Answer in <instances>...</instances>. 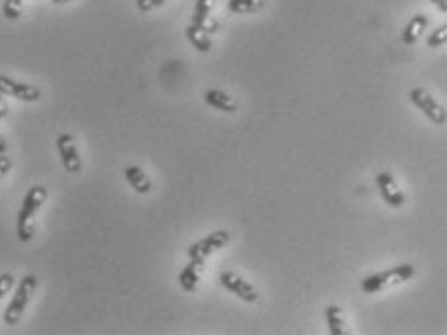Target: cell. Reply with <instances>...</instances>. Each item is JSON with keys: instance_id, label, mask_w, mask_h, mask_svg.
I'll list each match as a JSON object with an SVG mask.
<instances>
[{"instance_id": "cell-1", "label": "cell", "mask_w": 447, "mask_h": 335, "mask_svg": "<svg viewBox=\"0 0 447 335\" xmlns=\"http://www.w3.org/2000/svg\"><path fill=\"white\" fill-rule=\"evenodd\" d=\"M47 196H49V192L41 184H37V186L27 190L26 198L22 202V208H19L18 227H16L18 238L22 243H29L33 238V235H35V223H33V219H35L37 211L41 209V206L45 204Z\"/></svg>"}, {"instance_id": "cell-2", "label": "cell", "mask_w": 447, "mask_h": 335, "mask_svg": "<svg viewBox=\"0 0 447 335\" xmlns=\"http://www.w3.org/2000/svg\"><path fill=\"white\" fill-rule=\"evenodd\" d=\"M414 265L412 263H401V265H395L391 270H385L382 273H374V275H368L360 283V289L368 293V295H374L380 291L387 289V287H393L397 283L403 281H409L414 277Z\"/></svg>"}, {"instance_id": "cell-3", "label": "cell", "mask_w": 447, "mask_h": 335, "mask_svg": "<svg viewBox=\"0 0 447 335\" xmlns=\"http://www.w3.org/2000/svg\"><path fill=\"white\" fill-rule=\"evenodd\" d=\"M37 289V277L35 275H26L24 279L19 281L18 289L14 293V297L10 300V304L4 310V324L6 326H16L22 316H24V312H26L27 304H29V300L33 297V293Z\"/></svg>"}, {"instance_id": "cell-4", "label": "cell", "mask_w": 447, "mask_h": 335, "mask_svg": "<svg viewBox=\"0 0 447 335\" xmlns=\"http://www.w3.org/2000/svg\"><path fill=\"white\" fill-rule=\"evenodd\" d=\"M229 240H231L229 231H215L211 235H207L206 238H202V240H197V243L188 246V258L190 260L206 262V258L209 254L225 248V246L229 245Z\"/></svg>"}, {"instance_id": "cell-5", "label": "cell", "mask_w": 447, "mask_h": 335, "mask_svg": "<svg viewBox=\"0 0 447 335\" xmlns=\"http://www.w3.org/2000/svg\"><path fill=\"white\" fill-rule=\"evenodd\" d=\"M409 97H411L412 103H414L434 124H438V126H444V124H446V107H441L438 101L430 95L428 91L421 90V88H414V90H411V93H409Z\"/></svg>"}, {"instance_id": "cell-6", "label": "cell", "mask_w": 447, "mask_h": 335, "mask_svg": "<svg viewBox=\"0 0 447 335\" xmlns=\"http://www.w3.org/2000/svg\"><path fill=\"white\" fill-rule=\"evenodd\" d=\"M219 283L223 285L225 289L231 291L233 295H236L238 299L244 302H258L259 293L258 289L252 285L250 281H246L244 277H241L238 273L234 272H221L219 273Z\"/></svg>"}, {"instance_id": "cell-7", "label": "cell", "mask_w": 447, "mask_h": 335, "mask_svg": "<svg viewBox=\"0 0 447 335\" xmlns=\"http://www.w3.org/2000/svg\"><path fill=\"white\" fill-rule=\"evenodd\" d=\"M56 149L60 155L64 171L70 172V174L81 171V157L80 152H78V145H76V138L72 134H60L56 138Z\"/></svg>"}, {"instance_id": "cell-8", "label": "cell", "mask_w": 447, "mask_h": 335, "mask_svg": "<svg viewBox=\"0 0 447 335\" xmlns=\"http://www.w3.org/2000/svg\"><path fill=\"white\" fill-rule=\"evenodd\" d=\"M0 93L16 97L19 101H26V103H35V101L41 99V90L39 88L31 85V83L12 80L8 76H2V74H0Z\"/></svg>"}, {"instance_id": "cell-9", "label": "cell", "mask_w": 447, "mask_h": 335, "mask_svg": "<svg viewBox=\"0 0 447 335\" xmlns=\"http://www.w3.org/2000/svg\"><path fill=\"white\" fill-rule=\"evenodd\" d=\"M376 184L377 188H380L382 198L385 199L387 206H391V208H401L403 204H405V194H403L401 188L397 186V182H395L391 172H380L376 177Z\"/></svg>"}, {"instance_id": "cell-10", "label": "cell", "mask_w": 447, "mask_h": 335, "mask_svg": "<svg viewBox=\"0 0 447 335\" xmlns=\"http://www.w3.org/2000/svg\"><path fill=\"white\" fill-rule=\"evenodd\" d=\"M217 0H197L196 8H194V16H192V26L204 29L206 33H215L219 29V22L211 18V10H213Z\"/></svg>"}, {"instance_id": "cell-11", "label": "cell", "mask_w": 447, "mask_h": 335, "mask_svg": "<svg viewBox=\"0 0 447 335\" xmlns=\"http://www.w3.org/2000/svg\"><path fill=\"white\" fill-rule=\"evenodd\" d=\"M202 273H204V262L200 260H190V263L180 272L179 275V283L182 289L186 293H194L200 285V279H202Z\"/></svg>"}, {"instance_id": "cell-12", "label": "cell", "mask_w": 447, "mask_h": 335, "mask_svg": "<svg viewBox=\"0 0 447 335\" xmlns=\"http://www.w3.org/2000/svg\"><path fill=\"white\" fill-rule=\"evenodd\" d=\"M124 177L126 181H128V184H130L138 194H149V192L153 190V184L152 181H149V177H147L140 167H136V165L126 167Z\"/></svg>"}, {"instance_id": "cell-13", "label": "cell", "mask_w": 447, "mask_h": 335, "mask_svg": "<svg viewBox=\"0 0 447 335\" xmlns=\"http://www.w3.org/2000/svg\"><path fill=\"white\" fill-rule=\"evenodd\" d=\"M204 101L209 107L223 111V113H234L236 111V101L229 93H225L221 90H207L206 95H204Z\"/></svg>"}, {"instance_id": "cell-14", "label": "cell", "mask_w": 447, "mask_h": 335, "mask_svg": "<svg viewBox=\"0 0 447 335\" xmlns=\"http://www.w3.org/2000/svg\"><path fill=\"white\" fill-rule=\"evenodd\" d=\"M426 28H428V18L424 14H416L414 18H411V22L407 24V28L403 31L405 45H414L422 37V33L426 31Z\"/></svg>"}, {"instance_id": "cell-15", "label": "cell", "mask_w": 447, "mask_h": 335, "mask_svg": "<svg viewBox=\"0 0 447 335\" xmlns=\"http://www.w3.org/2000/svg\"><path fill=\"white\" fill-rule=\"evenodd\" d=\"M186 37H188L190 43L194 45V49H197L200 53H209L211 47H213V41H211L209 33H206L204 29L196 28V26H192V24L186 28Z\"/></svg>"}, {"instance_id": "cell-16", "label": "cell", "mask_w": 447, "mask_h": 335, "mask_svg": "<svg viewBox=\"0 0 447 335\" xmlns=\"http://www.w3.org/2000/svg\"><path fill=\"white\" fill-rule=\"evenodd\" d=\"M325 320H327V327H330L331 335H345L347 329H345V314L339 307L335 304H330L325 308Z\"/></svg>"}, {"instance_id": "cell-17", "label": "cell", "mask_w": 447, "mask_h": 335, "mask_svg": "<svg viewBox=\"0 0 447 335\" xmlns=\"http://www.w3.org/2000/svg\"><path fill=\"white\" fill-rule=\"evenodd\" d=\"M263 8V0H229V10L233 14H252Z\"/></svg>"}, {"instance_id": "cell-18", "label": "cell", "mask_w": 447, "mask_h": 335, "mask_svg": "<svg viewBox=\"0 0 447 335\" xmlns=\"http://www.w3.org/2000/svg\"><path fill=\"white\" fill-rule=\"evenodd\" d=\"M22 8H24V0H4V4H2L4 18L18 19L22 16Z\"/></svg>"}, {"instance_id": "cell-19", "label": "cell", "mask_w": 447, "mask_h": 335, "mask_svg": "<svg viewBox=\"0 0 447 335\" xmlns=\"http://www.w3.org/2000/svg\"><path fill=\"white\" fill-rule=\"evenodd\" d=\"M446 41H447V24H444V26H439V28L428 37V41H426V43H428V47H432V49H436V47L446 45Z\"/></svg>"}, {"instance_id": "cell-20", "label": "cell", "mask_w": 447, "mask_h": 335, "mask_svg": "<svg viewBox=\"0 0 447 335\" xmlns=\"http://www.w3.org/2000/svg\"><path fill=\"white\" fill-rule=\"evenodd\" d=\"M14 287V275L12 273H2L0 275V299L8 295V291Z\"/></svg>"}, {"instance_id": "cell-21", "label": "cell", "mask_w": 447, "mask_h": 335, "mask_svg": "<svg viewBox=\"0 0 447 335\" xmlns=\"http://www.w3.org/2000/svg\"><path fill=\"white\" fill-rule=\"evenodd\" d=\"M10 169H12V159L6 154H0V181L6 177Z\"/></svg>"}, {"instance_id": "cell-22", "label": "cell", "mask_w": 447, "mask_h": 335, "mask_svg": "<svg viewBox=\"0 0 447 335\" xmlns=\"http://www.w3.org/2000/svg\"><path fill=\"white\" fill-rule=\"evenodd\" d=\"M8 117V103L4 99V95L0 93V118Z\"/></svg>"}, {"instance_id": "cell-23", "label": "cell", "mask_w": 447, "mask_h": 335, "mask_svg": "<svg viewBox=\"0 0 447 335\" xmlns=\"http://www.w3.org/2000/svg\"><path fill=\"white\" fill-rule=\"evenodd\" d=\"M136 4H138V8L142 10V12H149V10H153L152 0H136Z\"/></svg>"}, {"instance_id": "cell-24", "label": "cell", "mask_w": 447, "mask_h": 335, "mask_svg": "<svg viewBox=\"0 0 447 335\" xmlns=\"http://www.w3.org/2000/svg\"><path fill=\"white\" fill-rule=\"evenodd\" d=\"M432 4H436V8H439L444 14L447 12V0H430Z\"/></svg>"}, {"instance_id": "cell-25", "label": "cell", "mask_w": 447, "mask_h": 335, "mask_svg": "<svg viewBox=\"0 0 447 335\" xmlns=\"http://www.w3.org/2000/svg\"><path fill=\"white\" fill-rule=\"evenodd\" d=\"M0 154H6V142L2 136H0Z\"/></svg>"}, {"instance_id": "cell-26", "label": "cell", "mask_w": 447, "mask_h": 335, "mask_svg": "<svg viewBox=\"0 0 447 335\" xmlns=\"http://www.w3.org/2000/svg\"><path fill=\"white\" fill-rule=\"evenodd\" d=\"M153 2V8H161L163 4H165V2H167V0H152Z\"/></svg>"}, {"instance_id": "cell-27", "label": "cell", "mask_w": 447, "mask_h": 335, "mask_svg": "<svg viewBox=\"0 0 447 335\" xmlns=\"http://www.w3.org/2000/svg\"><path fill=\"white\" fill-rule=\"evenodd\" d=\"M54 4H66V2H70V0H53Z\"/></svg>"}]
</instances>
